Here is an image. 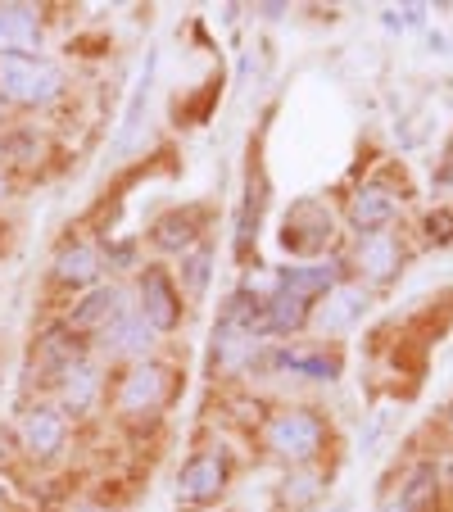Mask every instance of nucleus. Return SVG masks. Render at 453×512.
Listing matches in <instances>:
<instances>
[{
  "instance_id": "obj_25",
  "label": "nucleus",
  "mask_w": 453,
  "mask_h": 512,
  "mask_svg": "<svg viewBox=\"0 0 453 512\" xmlns=\"http://www.w3.org/2000/svg\"><path fill=\"white\" fill-rule=\"evenodd\" d=\"M376 512H404V503H399V499H395V503H381Z\"/></svg>"
},
{
  "instance_id": "obj_10",
  "label": "nucleus",
  "mask_w": 453,
  "mask_h": 512,
  "mask_svg": "<svg viewBox=\"0 0 453 512\" xmlns=\"http://www.w3.org/2000/svg\"><path fill=\"white\" fill-rule=\"evenodd\" d=\"M399 218V200L386 191L381 182H367L354 191L349 200V223H354L358 236H376V232H390V223Z\"/></svg>"
},
{
  "instance_id": "obj_24",
  "label": "nucleus",
  "mask_w": 453,
  "mask_h": 512,
  "mask_svg": "<svg viewBox=\"0 0 453 512\" xmlns=\"http://www.w3.org/2000/svg\"><path fill=\"white\" fill-rule=\"evenodd\" d=\"M426 236H431L435 245H449L453 241V213H431V218H426Z\"/></svg>"
},
{
  "instance_id": "obj_5",
  "label": "nucleus",
  "mask_w": 453,
  "mask_h": 512,
  "mask_svg": "<svg viewBox=\"0 0 453 512\" xmlns=\"http://www.w3.org/2000/svg\"><path fill=\"white\" fill-rule=\"evenodd\" d=\"M336 241V213L322 200H295L286 209V227H281V245L299 259H313Z\"/></svg>"
},
{
  "instance_id": "obj_16",
  "label": "nucleus",
  "mask_w": 453,
  "mask_h": 512,
  "mask_svg": "<svg viewBox=\"0 0 453 512\" xmlns=\"http://www.w3.org/2000/svg\"><path fill=\"white\" fill-rule=\"evenodd\" d=\"M200 223H204V209L186 204V209L164 213V218L150 227V241H155L159 250H168V254H186V250H195V241H200V232H204Z\"/></svg>"
},
{
  "instance_id": "obj_20",
  "label": "nucleus",
  "mask_w": 453,
  "mask_h": 512,
  "mask_svg": "<svg viewBox=\"0 0 453 512\" xmlns=\"http://www.w3.org/2000/svg\"><path fill=\"white\" fill-rule=\"evenodd\" d=\"M96 399H100V372L91 368L87 358H82L78 368L64 377V417L73 413V417H87L91 408H96Z\"/></svg>"
},
{
  "instance_id": "obj_22",
  "label": "nucleus",
  "mask_w": 453,
  "mask_h": 512,
  "mask_svg": "<svg viewBox=\"0 0 453 512\" xmlns=\"http://www.w3.org/2000/svg\"><path fill=\"white\" fill-rule=\"evenodd\" d=\"M435 499H440V467L435 463L413 467V476L404 481V494H399L404 512H431Z\"/></svg>"
},
{
  "instance_id": "obj_3",
  "label": "nucleus",
  "mask_w": 453,
  "mask_h": 512,
  "mask_svg": "<svg viewBox=\"0 0 453 512\" xmlns=\"http://www.w3.org/2000/svg\"><path fill=\"white\" fill-rule=\"evenodd\" d=\"M168 395H173V368L159 363V358H136L114 381V408L123 417L159 413L168 404Z\"/></svg>"
},
{
  "instance_id": "obj_9",
  "label": "nucleus",
  "mask_w": 453,
  "mask_h": 512,
  "mask_svg": "<svg viewBox=\"0 0 453 512\" xmlns=\"http://www.w3.org/2000/svg\"><path fill=\"white\" fill-rule=\"evenodd\" d=\"M41 14L32 5H0V59H28L41 50Z\"/></svg>"
},
{
  "instance_id": "obj_8",
  "label": "nucleus",
  "mask_w": 453,
  "mask_h": 512,
  "mask_svg": "<svg viewBox=\"0 0 453 512\" xmlns=\"http://www.w3.org/2000/svg\"><path fill=\"white\" fill-rule=\"evenodd\" d=\"M250 363L272 372H295V377H309V381L340 377V354L327 345H281V349H268V354H254Z\"/></svg>"
},
{
  "instance_id": "obj_19",
  "label": "nucleus",
  "mask_w": 453,
  "mask_h": 512,
  "mask_svg": "<svg viewBox=\"0 0 453 512\" xmlns=\"http://www.w3.org/2000/svg\"><path fill=\"white\" fill-rule=\"evenodd\" d=\"M100 277V250L96 245H64V250L55 254V281L59 286H73V290H82V286H91V281Z\"/></svg>"
},
{
  "instance_id": "obj_1",
  "label": "nucleus",
  "mask_w": 453,
  "mask_h": 512,
  "mask_svg": "<svg viewBox=\"0 0 453 512\" xmlns=\"http://www.w3.org/2000/svg\"><path fill=\"white\" fill-rule=\"evenodd\" d=\"M263 445H268V454H277L281 463L304 467L327 445V422H322L313 408H281V413H272V422L263 426Z\"/></svg>"
},
{
  "instance_id": "obj_6",
  "label": "nucleus",
  "mask_w": 453,
  "mask_h": 512,
  "mask_svg": "<svg viewBox=\"0 0 453 512\" xmlns=\"http://www.w3.org/2000/svg\"><path fill=\"white\" fill-rule=\"evenodd\" d=\"M136 313L150 322L155 336L182 327V286L173 281V272L159 268V263H150L141 272V281H136Z\"/></svg>"
},
{
  "instance_id": "obj_23",
  "label": "nucleus",
  "mask_w": 453,
  "mask_h": 512,
  "mask_svg": "<svg viewBox=\"0 0 453 512\" xmlns=\"http://www.w3.org/2000/svg\"><path fill=\"white\" fill-rule=\"evenodd\" d=\"M182 281H186V295H204L209 286V250H186L182 254Z\"/></svg>"
},
{
  "instance_id": "obj_13",
  "label": "nucleus",
  "mask_w": 453,
  "mask_h": 512,
  "mask_svg": "<svg viewBox=\"0 0 453 512\" xmlns=\"http://www.w3.org/2000/svg\"><path fill=\"white\" fill-rule=\"evenodd\" d=\"M100 345H105L114 358H132V363H136V358L150 354L155 331H150V322H145L136 309H123L105 331H100Z\"/></svg>"
},
{
  "instance_id": "obj_11",
  "label": "nucleus",
  "mask_w": 453,
  "mask_h": 512,
  "mask_svg": "<svg viewBox=\"0 0 453 512\" xmlns=\"http://www.w3.org/2000/svg\"><path fill=\"white\" fill-rule=\"evenodd\" d=\"M363 313H367V290L336 286V290H327V295H322V304L313 309V327L327 331V336H340V331L358 327V322H363Z\"/></svg>"
},
{
  "instance_id": "obj_4",
  "label": "nucleus",
  "mask_w": 453,
  "mask_h": 512,
  "mask_svg": "<svg viewBox=\"0 0 453 512\" xmlns=\"http://www.w3.org/2000/svg\"><path fill=\"white\" fill-rule=\"evenodd\" d=\"M227 485H232V458L222 454V449H200V454H191L182 463V472H177V508H209V503H218L222 494H227Z\"/></svg>"
},
{
  "instance_id": "obj_14",
  "label": "nucleus",
  "mask_w": 453,
  "mask_h": 512,
  "mask_svg": "<svg viewBox=\"0 0 453 512\" xmlns=\"http://www.w3.org/2000/svg\"><path fill=\"white\" fill-rule=\"evenodd\" d=\"M313 322V304L290 295V290H272L263 300V318H259V336H295Z\"/></svg>"
},
{
  "instance_id": "obj_7",
  "label": "nucleus",
  "mask_w": 453,
  "mask_h": 512,
  "mask_svg": "<svg viewBox=\"0 0 453 512\" xmlns=\"http://www.w3.org/2000/svg\"><path fill=\"white\" fill-rule=\"evenodd\" d=\"M19 445L32 463H55L68 445V417L64 408L50 404H32L28 413L19 417Z\"/></svg>"
},
{
  "instance_id": "obj_2",
  "label": "nucleus",
  "mask_w": 453,
  "mask_h": 512,
  "mask_svg": "<svg viewBox=\"0 0 453 512\" xmlns=\"http://www.w3.org/2000/svg\"><path fill=\"white\" fill-rule=\"evenodd\" d=\"M64 96V68L41 55L0 59V100L19 109H41Z\"/></svg>"
},
{
  "instance_id": "obj_28",
  "label": "nucleus",
  "mask_w": 453,
  "mask_h": 512,
  "mask_svg": "<svg viewBox=\"0 0 453 512\" xmlns=\"http://www.w3.org/2000/svg\"><path fill=\"white\" fill-rule=\"evenodd\" d=\"M449 426H453V413H449Z\"/></svg>"
},
{
  "instance_id": "obj_18",
  "label": "nucleus",
  "mask_w": 453,
  "mask_h": 512,
  "mask_svg": "<svg viewBox=\"0 0 453 512\" xmlns=\"http://www.w3.org/2000/svg\"><path fill=\"white\" fill-rule=\"evenodd\" d=\"M82 358H87V340H82L78 331L59 327V331H46V336L37 340V363L50 372H59V377H68Z\"/></svg>"
},
{
  "instance_id": "obj_26",
  "label": "nucleus",
  "mask_w": 453,
  "mask_h": 512,
  "mask_svg": "<svg viewBox=\"0 0 453 512\" xmlns=\"http://www.w3.org/2000/svg\"><path fill=\"white\" fill-rule=\"evenodd\" d=\"M5 195H10V177L0 173V200H5Z\"/></svg>"
},
{
  "instance_id": "obj_27",
  "label": "nucleus",
  "mask_w": 453,
  "mask_h": 512,
  "mask_svg": "<svg viewBox=\"0 0 453 512\" xmlns=\"http://www.w3.org/2000/svg\"><path fill=\"white\" fill-rule=\"evenodd\" d=\"M5 109H10V105H5V100H0V114H5Z\"/></svg>"
},
{
  "instance_id": "obj_21",
  "label": "nucleus",
  "mask_w": 453,
  "mask_h": 512,
  "mask_svg": "<svg viewBox=\"0 0 453 512\" xmlns=\"http://www.w3.org/2000/svg\"><path fill=\"white\" fill-rule=\"evenodd\" d=\"M322 490H327L322 472H309V467H295V472H286V481L277 485V503H281V508H290V512L313 508V503L322 499Z\"/></svg>"
},
{
  "instance_id": "obj_15",
  "label": "nucleus",
  "mask_w": 453,
  "mask_h": 512,
  "mask_svg": "<svg viewBox=\"0 0 453 512\" xmlns=\"http://www.w3.org/2000/svg\"><path fill=\"white\" fill-rule=\"evenodd\" d=\"M127 304H123V290L118 286H96V290H87V295H82L78 304H73V313H68V331H105L109 322L118 318V313H123Z\"/></svg>"
},
{
  "instance_id": "obj_17",
  "label": "nucleus",
  "mask_w": 453,
  "mask_h": 512,
  "mask_svg": "<svg viewBox=\"0 0 453 512\" xmlns=\"http://www.w3.org/2000/svg\"><path fill=\"white\" fill-rule=\"evenodd\" d=\"M336 268L327 263H290V268H277V290H290L299 300H322L327 290H336Z\"/></svg>"
},
{
  "instance_id": "obj_12",
  "label": "nucleus",
  "mask_w": 453,
  "mask_h": 512,
  "mask_svg": "<svg viewBox=\"0 0 453 512\" xmlns=\"http://www.w3.org/2000/svg\"><path fill=\"white\" fill-rule=\"evenodd\" d=\"M399 263H404V245H399L390 232L363 236V241H358V250H354L358 277L372 281V286H386V281L399 272Z\"/></svg>"
}]
</instances>
